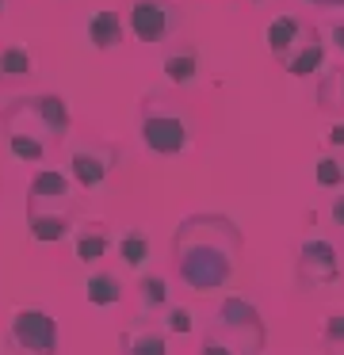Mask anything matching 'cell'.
Here are the masks:
<instances>
[{
  "label": "cell",
  "instance_id": "obj_19",
  "mask_svg": "<svg viewBox=\"0 0 344 355\" xmlns=\"http://www.w3.org/2000/svg\"><path fill=\"white\" fill-rule=\"evenodd\" d=\"M119 260H122V268H130V271H138V268H145V260H149V233L142 230V225H130L126 233L119 237Z\"/></svg>",
  "mask_w": 344,
  "mask_h": 355
},
{
  "label": "cell",
  "instance_id": "obj_14",
  "mask_svg": "<svg viewBox=\"0 0 344 355\" xmlns=\"http://www.w3.org/2000/svg\"><path fill=\"white\" fill-rule=\"evenodd\" d=\"M119 355H168V340H165V332L138 321L134 329L119 332Z\"/></svg>",
  "mask_w": 344,
  "mask_h": 355
},
{
  "label": "cell",
  "instance_id": "obj_23",
  "mask_svg": "<svg viewBox=\"0 0 344 355\" xmlns=\"http://www.w3.org/2000/svg\"><path fill=\"white\" fill-rule=\"evenodd\" d=\"M313 180H318V187H344V161L341 157H321L313 164Z\"/></svg>",
  "mask_w": 344,
  "mask_h": 355
},
{
  "label": "cell",
  "instance_id": "obj_8",
  "mask_svg": "<svg viewBox=\"0 0 344 355\" xmlns=\"http://www.w3.org/2000/svg\"><path fill=\"white\" fill-rule=\"evenodd\" d=\"M298 275H302L306 291H325L341 279V256L329 241L313 237V241H302L298 248Z\"/></svg>",
  "mask_w": 344,
  "mask_h": 355
},
{
  "label": "cell",
  "instance_id": "obj_2",
  "mask_svg": "<svg viewBox=\"0 0 344 355\" xmlns=\"http://www.w3.org/2000/svg\"><path fill=\"white\" fill-rule=\"evenodd\" d=\"M138 126H142V141L149 153L157 157H180L191 149L195 141V123L183 111V103H176L172 96L153 92L142 100V111H138Z\"/></svg>",
  "mask_w": 344,
  "mask_h": 355
},
{
  "label": "cell",
  "instance_id": "obj_33",
  "mask_svg": "<svg viewBox=\"0 0 344 355\" xmlns=\"http://www.w3.org/2000/svg\"><path fill=\"white\" fill-rule=\"evenodd\" d=\"M252 4H260V0H252Z\"/></svg>",
  "mask_w": 344,
  "mask_h": 355
},
{
  "label": "cell",
  "instance_id": "obj_27",
  "mask_svg": "<svg viewBox=\"0 0 344 355\" xmlns=\"http://www.w3.org/2000/svg\"><path fill=\"white\" fill-rule=\"evenodd\" d=\"M329 39H333V46L344 54V24H333V27H329Z\"/></svg>",
  "mask_w": 344,
  "mask_h": 355
},
{
  "label": "cell",
  "instance_id": "obj_32",
  "mask_svg": "<svg viewBox=\"0 0 344 355\" xmlns=\"http://www.w3.org/2000/svg\"><path fill=\"white\" fill-rule=\"evenodd\" d=\"M4 12H8V0H0V16H4Z\"/></svg>",
  "mask_w": 344,
  "mask_h": 355
},
{
  "label": "cell",
  "instance_id": "obj_22",
  "mask_svg": "<svg viewBox=\"0 0 344 355\" xmlns=\"http://www.w3.org/2000/svg\"><path fill=\"white\" fill-rule=\"evenodd\" d=\"M318 100H321V107H344V65H336V69H329L321 77Z\"/></svg>",
  "mask_w": 344,
  "mask_h": 355
},
{
  "label": "cell",
  "instance_id": "obj_17",
  "mask_svg": "<svg viewBox=\"0 0 344 355\" xmlns=\"http://www.w3.org/2000/svg\"><path fill=\"white\" fill-rule=\"evenodd\" d=\"M264 39H268V50H272L275 58H287L290 62V50L302 42V24H298L295 16H275L272 24H268Z\"/></svg>",
  "mask_w": 344,
  "mask_h": 355
},
{
  "label": "cell",
  "instance_id": "obj_26",
  "mask_svg": "<svg viewBox=\"0 0 344 355\" xmlns=\"http://www.w3.org/2000/svg\"><path fill=\"white\" fill-rule=\"evenodd\" d=\"M199 355H237V352H234V347H229L226 340L218 336V332H206L203 344H199Z\"/></svg>",
  "mask_w": 344,
  "mask_h": 355
},
{
  "label": "cell",
  "instance_id": "obj_12",
  "mask_svg": "<svg viewBox=\"0 0 344 355\" xmlns=\"http://www.w3.org/2000/svg\"><path fill=\"white\" fill-rule=\"evenodd\" d=\"M161 73L168 77V85H180V88H188V85H195L199 80V50L195 46H172V50H165V58H161Z\"/></svg>",
  "mask_w": 344,
  "mask_h": 355
},
{
  "label": "cell",
  "instance_id": "obj_13",
  "mask_svg": "<svg viewBox=\"0 0 344 355\" xmlns=\"http://www.w3.org/2000/svg\"><path fill=\"white\" fill-rule=\"evenodd\" d=\"M84 35H88V46L92 50H115L122 46V16L111 8H99L88 16L84 24Z\"/></svg>",
  "mask_w": 344,
  "mask_h": 355
},
{
  "label": "cell",
  "instance_id": "obj_28",
  "mask_svg": "<svg viewBox=\"0 0 344 355\" xmlns=\"http://www.w3.org/2000/svg\"><path fill=\"white\" fill-rule=\"evenodd\" d=\"M329 214H333L336 225H344V195H336V199H333V210H329Z\"/></svg>",
  "mask_w": 344,
  "mask_h": 355
},
{
  "label": "cell",
  "instance_id": "obj_16",
  "mask_svg": "<svg viewBox=\"0 0 344 355\" xmlns=\"http://www.w3.org/2000/svg\"><path fill=\"white\" fill-rule=\"evenodd\" d=\"M4 146H8V153L23 164H42L46 153H50V141H42L38 134L15 130V126H4Z\"/></svg>",
  "mask_w": 344,
  "mask_h": 355
},
{
  "label": "cell",
  "instance_id": "obj_25",
  "mask_svg": "<svg viewBox=\"0 0 344 355\" xmlns=\"http://www.w3.org/2000/svg\"><path fill=\"white\" fill-rule=\"evenodd\" d=\"M165 329L188 336V332H191V309L188 306H168L165 309Z\"/></svg>",
  "mask_w": 344,
  "mask_h": 355
},
{
  "label": "cell",
  "instance_id": "obj_30",
  "mask_svg": "<svg viewBox=\"0 0 344 355\" xmlns=\"http://www.w3.org/2000/svg\"><path fill=\"white\" fill-rule=\"evenodd\" d=\"M329 8H344V0H329Z\"/></svg>",
  "mask_w": 344,
  "mask_h": 355
},
{
  "label": "cell",
  "instance_id": "obj_9",
  "mask_svg": "<svg viewBox=\"0 0 344 355\" xmlns=\"http://www.w3.org/2000/svg\"><path fill=\"white\" fill-rule=\"evenodd\" d=\"M76 184L61 168H38L27 184V210H61L69 214Z\"/></svg>",
  "mask_w": 344,
  "mask_h": 355
},
{
  "label": "cell",
  "instance_id": "obj_15",
  "mask_svg": "<svg viewBox=\"0 0 344 355\" xmlns=\"http://www.w3.org/2000/svg\"><path fill=\"white\" fill-rule=\"evenodd\" d=\"M107 248H111V233H107L104 222H88V225H81V230H76V237H73V256H76L81 263L104 260Z\"/></svg>",
  "mask_w": 344,
  "mask_h": 355
},
{
  "label": "cell",
  "instance_id": "obj_21",
  "mask_svg": "<svg viewBox=\"0 0 344 355\" xmlns=\"http://www.w3.org/2000/svg\"><path fill=\"white\" fill-rule=\"evenodd\" d=\"M321 62H325V46L321 42H302V50L287 62V73L290 77H310V73L321 69Z\"/></svg>",
  "mask_w": 344,
  "mask_h": 355
},
{
  "label": "cell",
  "instance_id": "obj_24",
  "mask_svg": "<svg viewBox=\"0 0 344 355\" xmlns=\"http://www.w3.org/2000/svg\"><path fill=\"white\" fill-rule=\"evenodd\" d=\"M321 344H325V355H344V313H329L325 317Z\"/></svg>",
  "mask_w": 344,
  "mask_h": 355
},
{
  "label": "cell",
  "instance_id": "obj_20",
  "mask_svg": "<svg viewBox=\"0 0 344 355\" xmlns=\"http://www.w3.org/2000/svg\"><path fill=\"white\" fill-rule=\"evenodd\" d=\"M138 309H142L145 317L157 313V309H168V283L161 275H145L142 283H138Z\"/></svg>",
  "mask_w": 344,
  "mask_h": 355
},
{
  "label": "cell",
  "instance_id": "obj_6",
  "mask_svg": "<svg viewBox=\"0 0 344 355\" xmlns=\"http://www.w3.org/2000/svg\"><path fill=\"white\" fill-rule=\"evenodd\" d=\"M126 27L145 46H165L183 27V12L172 0H134L126 12Z\"/></svg>",
  "mask_w": 344,
  "mask_h": 355
},
{
  "label": "cell",
  "instance_id": "obj_10",
  "mask_svg": "<svg viewBox=\"0 0 344 355\" xmlns=\"http://www.w3.org/2000/svg\"><path fill=\"white\" fill-rule=\"evenodd\" d=\"M38 73V58L23 42H8L0 46V85H23Z\"/></svg>",
  "mask_w": 344,
  "mask_h": 355
},
{
  "label": "cell",
  "instance_id": "obj_1",
  "mask_svg": "<svg viewBox=\"0 0 344 355\" xmlns=\"http://www.w3.org/2000/svg\"><path fill=\"white\" fill-rule=\"evenodd\" d=\"M241 256V230L222 214H188L172 233L176 275L195 294L229 286Z\"/></svg>",
  "mask_w": 344,
  "mask_h": 355
},
{
  "label": "cell",
  "instance_id": "obj_31",
  "mask_svg": "<svg viewBox=\"0 0 344 355\" xmlns=\"http://www.w3.org/2000/svg\"><path fill=\"white\" fill-rule=\"evenodd\" d=\"M306 4H325V8H329V0H306Z\"/></svg>",
  "mask_w": 344,
  "mask_h": 355
},
{
  "label": "cell",
  "instance_id": "obj_3",
  "mask_svg": "<svg viewBox=\"0 0 344 355\" xmlns=\"http://www.w3.org/2000/svg\"><path fill=\"white\" fill-rule=\"evenodd\" d=\"M0 126H15V130L38 134L42 141H61L73 126L69 115V100L58 92H38V96H19L0 111Z\"/></svg>",
  "mask_w": 344,
  "mask_h": 355
},
{
  "label": "cell",
  "instance_id": "obj_7",
  "mask_svg": "<svg viewBox=\"0 0 344 355\" xmlns=\"http://www.w3.org/2000/svg\"><path fill=\"white\" fill-rule=\"evenodd\" d=\"M119 164V149L107 146V141H88V146H76L69 153V180H73L81 191H96L107 184V176Z\"/></svg>",
  "mask_w": 344,
  "mask_h": 355
},
{
  "label": "cell",
  "instance_id": "obj_4",
  "mask_svg": "<svg viewBox=\"0 0 344 355\" xmlns=\"http://www.w3.org/2000/svg\"><path fill=\"white\" fill-rule=\"evenodd\" d=\"M58 321L38 306H19L8 317V355H58Z\"/></svg>",
  "mask_w": 344,
  "mask_h": 355
},
{
  "label": "cell",
  "instance_id": "obj_5",
  "mask_svg": "<svg viewBox=\"0 0 344 355\" xmlns=\"http://www.w3.org/2000/svg\"><path fill=\"white\" fill-rule=\"evenodd\" d=\"M211 332H218L237 355H260V347H264V321H260L256 306L245 302L241 294L222 298L218 321H214Z\"/></svg>",
  "mask_w": 344,
  "mask_h": 355
},
{
  "label": "cell",
  "instance_id": "obj_29",
  "mask_svg": "<svg viewBox=\"0 0 344 355\" xmlns=\"http://www.w3.org/2000/svg\"><path fill=\"white\" fill-rule=\"evenodd\" d=\"M329 141H333V146H344V123L329 126Z\"/></svg>",
  "mask_w": 344,
  "mask_h": 355
},
{
  "label": "cell",
  "instance_id": "obj_18",
  "mask_svg": "<svg viewBox=\"0 0 344 355\" xmlns=\"http://www.w3.org/2000/svg\"><path fill=\"white\" fill-rule=\"evenodd\" d=\"M84 298H88V306L111 309V306L122 302V283L111 275V271H92V275L84 279Z\"/></svg>",
  "mask_w": 344,
  "mask_h": 355
},
{
  "label": "cell",
  "instance_id": "obj_11",
  "mask_svg": "<svg viewBox=\"0 0 344 355\" xmlns=\"http://www.w3.org/2000/svg\"><path fill=\"white\" fill-rule=\"evenodd\" d=\"M27 233L38 245H58L73 233V222L61 210H27Z\"/></svg>",
  "mask_w": 344,
  "mask_h": 355
}]
</instances>
